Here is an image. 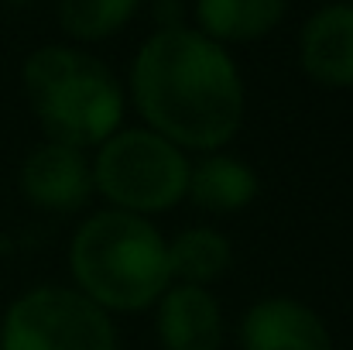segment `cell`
I'll return each instance as SVG.
<instances>
[{
  "mask_svg": "<svg viewBox=\"0 0 353 350\" xmlns=\"http://www.w3.org/2000/svg\"><path fill=\"white\" fill-rule=\"evenodd\" d=\"M127 97L148 130L185 155L223 151L247 114L243 76L230 48L189 24L141 41L127 72Z\"/></svg>",
  "mask_w": 353,
  "mask_h": 350,
  "instance_id": "obj_1",
  "label": "cell"
},
{
  "mask_svg": "<svg viewBox=\"0 0 353 350\" xmlns=\"http://www.w3.org/2000/svg\"><path fill=\"white\" fill-rule=\"evenodd\" d=\"M69 271L72 289L103 313H144L172 285L168 240L154 220L103 206L72 233Z\"/></svg>",
  "mask_w": 353,
  "mask_h": 350,
  "instance_id": "obj_2",
  "label": "cell"
},
{
  "mask_svg": "<svg viewBox=\"0 0 353 350\" xmlns=\"http://www.w3.org/2000/svg\"><path fill=\"white\" fill-rule=\"evenodd\" d=\"M21 90L48 141L100 148L127 117V90L107 62L76 45H41L21 66Z\"/></svg>",
  "mask_w": 353,
  "mask_h": 350,
  "instance_id": "obj_3",
  "label": "cell"
},
{
  "mask_svg": "<svg viewBox=\"0 0 353 350\" xmlns=\"http://www.w3.org/2000/svg\"><path fill=\"white\" fill-rule=\"evenodd\" d=\"M93 193L110 210L134 217H158L175 210L189 189L192 158L168 137L141 127H120L100 148H93Z\"/></svg>",
  "mask_w": 353,
  "mask_h": 350,
  "instance_id": "obj_4",
  "label": "cell"
},
{
  "mask_svg": "<svg viewBox=\"0 0 353 350\" xmlns=\"http://www.w3.org/2000/svg\"><path fill=\"white\" fill-rule=\"evenodd\" d=\"M0 350H117V327L72 285H34L0 313Z\"/></svg>",
  "mask_w": 353,
  "mask_h": 350,
  "instance_id": "obj_5",
  "label": "cell"
},
{
  "mask_svg": "<svg viewBox=\"0 0 353 350\" xmlns=\"http://www.w3.org/2000/svg\"><path fill=\"white\" fill-rule=\"evenodd\" d=\"M17 182L24 200L41 213H79L93 200L90 155L48 137L24 155Z\"/></svg>",
  "mask_w": 353,
  "mask_h": 350,
  "instance_id": "obj_6",
  "label": "cell"
},
{
  "mask_svg": "<svg viewBox=\"0 0 353 350\" xmlns=\"http://www.w3.org/2000/svg\"><path fill=\"white\" fill-rule=\"evenodd\" d=\"M236 344L240 350H333V333L309 302L264 295L243 309Z\"/></svg>",
  "mask_w": 353,
  "mask_h": 350,
  "instance_id": "obj_7",
  "label": "cell"
},
{
  "mask_svg": "<svg viewBox=\"0 0 353 350\" xmlns=\"http://www.w3.org/2000/svg\"><path fill=\"white\" fill-rule=\"evenodd\" d=\"M154 333L161 350H223L227 316L213 289L172 282L154 302Z\"/></svg>",
  "mask_w": 353,
  "mask_h": 350,
  "instance_id": "obj_8",
  "label": "cell"
},
{
  "mask_svg": "<svg viewBox=\"0 0 353 350\" xmlns=\"http://www.w3.org/2000/svg\"><path fill=\"white\" fill-rule=\"evenodd\" d=\"M299 66L326 90H353V3H326L299 31Z\"/></svg>",
  "mask_w": 353,
  "mask_h": 350,
  "instance_id": "obj_9",
  "label": "cell"
},
{
  "mask_svg": "<svg viewBox=\"0 0 353 350\" xmlns=\"http://www.w3.org/2000/svg\"><path fill=\"white\" fill-rule=\"evenodd\" d=\"M261 193V175L250 162L230 151H206L189 165L185 200L210 217L243 213Z\"/></svg>",
  "mask_w": 353,
  "mask_h": 350,
  "instance_id": "obj_10",
  "label": "cell"
},
{
  "mask_svg": "<svg viewBox=\"0 0 353 350\" xmlns=\"http://www.w3.org/2000/svg\"><path fill=\"white\" fill-rule=\"evenodd\" d=\"M288 0H196L192 17L196 31L216 45H250L268 38L285 21Z\"/></svg>",
  "mask_w": 353,
  "mask_h": 350,
  "instance_id": "obj_11",
  "label": "cell"
},
{
  "mask_svg": "<svg viewBox=\"0 0 353 350\" xmlns=\"http://www.w3.org/2000/svg\"><path fill=\"white\" fill-rule=\"evenodd\" d=\"M234 268V244L216 227H185L168 240V271L179 285L210 289Z\"/></svg>",
  "mask_w": 353,
  "mask_h": 350,
  "instance_id": "obj_12",
  "label": "cell"
},
{
  "mask_svg": "<svg viewBox=\"0 0 353 350\" xmlns=\"http://www.w3.org/2000/svg\"><path fill=\"white\" fill-rule=\"evenodd\" d=\"M141 3L144 0H59L55 17L65 38L79 45H93L123 31L141 10Z\"/></svg>",
  "mask_w": 353,
  "mask_h": 350,
  "instance_id": "obj_13",
  "label": "cell"
},
{
  "mask_svg": "<svg viewBox=\"0 0 353 350\" xmlns=\"http://www.w3.org/2000/svg\"><path fill=\"white\" fill-rule=\"evenodd\" d=\"M151 21H154V31L182 28L185 24V3L182 0H154L151 3Z\"/></svg>",
  "mask_w": 353,
  "mask_h": 350,
  "instance_id": "obj_14",
  "label": "cell"
},
{
  "mask_svg": "<svg viewBox=\"0 0 353 350\" xmlns=\"http://www.w3.org/2000/svg\"><path fill=\"white\" fill-rule=\"evenodd\" d=\"M3 3H7V7H31L34 0H3Z\"/></svg>",
  "mask_w": 353,
  "mask_h": 350,
  "instance_id": "obj_15",
  "label": "cell"
},
{
  "mask_svg": "<svg viewBox=\"0 0 353 350\" xmlns=\"http://www.w3.org/2000/svg\"><path fill=\"white\" fill-rule=\"evenodd\" d=\"M343 3H353V0H343Z\"/></svg>",
  "mask_w": 353,
  "mask_h": 350,
  "instance_id": "obj_16",
  "label": "cell"
}]
</instances>
